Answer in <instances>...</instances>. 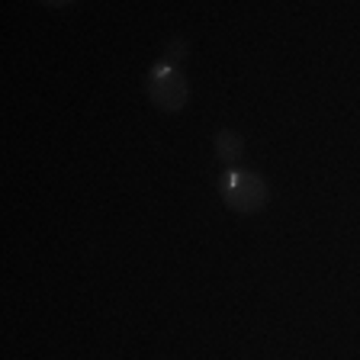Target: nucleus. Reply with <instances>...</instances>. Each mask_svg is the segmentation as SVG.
<instances>
[{"label": "nucleus", "mask_w": 360, "mask_h": 360, "mask_svg": "<svg viewBox=\"0 0 360 360\" xmlns=\"http://www.w3.org/2000/svg\"><path fill=\"white\" fill-rule=\"evenodd\" d=\"M212 155H216L225 167H238L241 158H245V135L235 132V129H219V132L212 135Z\"/></svg>", "instance_id": "nucleus-3"}, {"label": "nucleus", "mask_w": 360, "mask_h": 360, "mask_svg": "<svg viewBox=\"0 0 360 360\" xmlns=\"http://www.w3.org/2000/svg\"><path fill=\"white\" fill-rule=\"evenodd\" d=\"M145 94H148L151 106L161 112H184L190 103V81L184 75V68L171 65V61L158 58L145 75Z\"/></svg>", "instance_id": "nucleus-2"}, {"label": "nucleus", "mask_w": 360, "mask_h": 360, "mask_svg": "<svg viewBox=\"0 0 360 360\" xmlns=\"http://www.w3.org/2000/svg\"><path fill=\"white\" fill-rule=\"evenodd\" d=\"M219 196L238 216H257L270 202V184L251 167H225L219 174Z\"/></svg>", "instance_id": "nucleus-1"}, {"label": "nucleus", "mask_w": 360, "mask_h": 360, "mask_svg": "<svg viewBox=\"0 0 360 360\" xmlns=\"http://www.w3.org/2000/svg\"><path fill=\"white\" fill-rule=\"evenodd\" d=\"M187 52H190V45L187 39H171V42L165 45V61H171V65H184L187 61Z\"/></svg>", "instance_id": "nucleus-4"}]
</instances>
